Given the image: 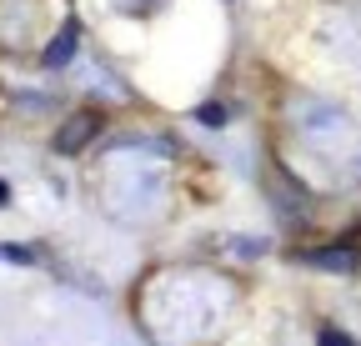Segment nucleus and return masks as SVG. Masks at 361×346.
<instances>
[{
  "label": "nucleus",
  "mask_w": 361,
  "mask_h": 346,
  "mask_svg": "<svg viewBox=\"0 0 361 346\" xmlns=\"http://www.w3.org/2000/svg\"><path fill=\"white\" fill-rule=\"evenodd\" d=\"M0 206H6V186H0Z\"/></svg>",
  "instance_id": "obj_4"
},
{
  "label": "nucleus",
  "mask_w": 361,
  "mask_h": 346,
  "mask_svg": "<svg viewBox=\"0 0 361 346\" xmlns=\"http://www.w3.org/2000/svg\"><path fill=\"white\" fill-rule=\"evenodd\" d=\"M96 125H101L96 116H75V125H66V131L56 136V146H61V151H80L90 136H96Z\"/></svg>",
  "instance_id": "obj_1"
},
{
  "label": "nucleus",
  "mask_w": 361,
  "mask_h": 346,
  "mask_svg": "<svg viewBox=\"0 0 361 346\" xmlns=\"http://www.w3.org/2000/svg\"><path fill=\"white\" fill-rule=\"evenodd\" d=\"M71 51H75V25H71V30H61V46H56L51 56H45V61H51V66H61V61H66Z\"/></svg>",
  "instance_id": "obj_2"
},
{
  "label": "nucleus",
  "mask_w": 361,
  "mask_h": 346,
  "mask_svg": "<svg viewBox=\"0 0 361 346\" xmlns=\"http://www.w3.org/2000/svg\"><path fill=\"white\" fill-rule=\"evenodd\" d=\"M322 346H351V341H346V336H336V331H326V336H322Z\"/></svg>",
  "instance_id": "obj_3"
}]
</instances>
